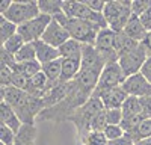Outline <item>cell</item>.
<instances>
[{"label":"cell","mask_w":151,"mask_h":145,"mask_svg":"<svg viewBox=\"0 0 151 145\" xmlns=\"http://www.w3.org/2000/svg\"><path fill=\"white\" fill-rule=\"evenodd\" d=\"M2 101L14 109L23 124L29 126H35V119L45 109L44 98L35 97L26 91H20L14 86L2 88Z\"/></svg>","instance_id":"1"},{"label":"cell","mask_w":151,"mask_h":145,"mask_svg":"<svg viewBox=\"0 0 151 145\" xmlns=\"http://www.w3.org/2000/svg\"><path fill=\"white\" fill-rule=\"evenodd\" d=\"M103 111H104V106L101 100L94 95L68 118V121L73 123L76 130H77V136L80 141H83L91 133V126L94 123V119Z\"/></svg>","instance_id":"2"},{"label":"cell","mask_w":151,"mask_h":145,"mask_svg":"<svg viewBox=\"0 0 151 145\" xmlns=\"http://www.w3.org/2000/svg\"><path fill=\"white\" fill-rule=\"evenodd\" d=\"M53 20H56L59 24H62L68 30L73 39L79 41L83 45H94L97 36H98V32L101 30V27L95 26V24H92L89 21L79 20V18H70L64 12H60L56 17H53Z\"/></svg>","instance_id":"3"},{"label":"cell","mask_w":151,"mask_h":145,"mask_svg":"<svg viewBox=\"0 0 151 145\" xmlns=\"http://www.w3.org/2000/svg\"><path fill=\"white\" fill-rule=\"evenodd\" d=\"M132 15V2H127V0H110L106 3V8L103 11V17L109 29L116 33L124 30Z\"/></svg>","instance_id":"4"},{"label":"cell","mask_w":151,"mask_h":145,"mask_svg":"<svg viewBox=\"0 0 151 145\" xmlns=\"http://www.w3.org/2000/svg\"><path fill=\"white\" fill-rule=\"evenodd\" d=\"M40 14L41 11L40 6H38V2H35V0H23V2H12L8 12L0 17H5L6 20L12 21L17 26H21V24H26L30 20L36 18Z\"/></svg>","instance_id":"5"},{"label":"cell","mask_w":151,"mask_h":145,"mask_svg":"<svg viewBox=\"0 0 151 145\" xmlns=\"http://www.w3.org/2000/svg\"><path fill=\"white\" fill-rule=\"evenodd\" d=\"M62 11L64 14L70 18H79V20H85V21H89L95 26L106 29L109 27L107 23L103 17V14H97V12L91 11L83 2H74V0H65L64 5H62Z\"/></svg>","instance_id":"6"},{"label":"cell","mask_w":151,"mask_h":145,"mask_svg":"<svg viewBox=\"0 0 151 145\" xmlns=\"http://www.w3.org/2000/svg\"><path fill=\"white\" fill-rule=\"evenodd\" d=\"M125 79H127V76H125V72L122 71L118 60L107 62L106 67L101 71V76H100L95 94L101 92V91H106V89H110V88L122 86V83L125 82Z\"/></svg>","instance_id":"7"},{"label":"cell","mask_w":151,"mask_h":145,"mask_svg":"<svg viewBox=\"0 0 151 145\" xmlns=\"http://www.w3.org/2000/svg\"><path fill=\"white\" fill-rule=\"evenodd\" d=\"M52 17L45 15V14H40L36 18L30 20L26 24H21L18 26V33L24 38L26 42H36L42 38L44 32L47 30L48 24L52 23Z\"/></svg>","instance_id":"8"},{"label":"cell","mask_w":151,"mask_h":145,"mask_svg":"<svg viewBox=\"0 0 151 145\" xmlns=\"http://www.w3.org/2000/svg\"><path fill=\"white\" fill-rule=\"evenodd\" d=\"M148 59V55L145 52V48L142 47V44H139V47H136L134 50L125 53L124 56H121L118 59V62L122 68V71L125 72V76L130 77L133 74H137V72H141L144 64L147 62Z\"/></svg>","instance_id":"9"},{"label":"cell","mask_w":151,"mask_h":145,"mask_svg":"<svg viewBox=\"0 0 151 145\" xmlns=\"http://www.w3.org/2000/svg\"><path fill=\"white\" fill-rule=\"evenodd\" d=\"M115 44H116V32L106 27V29H101L98 32V36H97L94 45L104 56V59L107 62H113V60H118Z\"/></svg>","instance_id":"10"},{"label":"cell","mask_w":151,"mask_h":145,"mask_svg":"<svg viewBox=\"0 0 151 145\" xmlns=\"http://www.w3.org/2000/svg\"><path fill=\"white\" fill-rule=\"evenodd\" d=\"M122 89L127 92L129 97H136V98L151 97V83L142 76V72H137L125 79V82L122 83Z\"/></svg>","instance_id":"11"},{"label":"cell","mask_w":151,"mask_h":145,"mask_svg":"<svg viewBox=\"0 0 151 145\" xmlns=\"http://www.w3.org/2000/svg\"><path fill=\"white\" fill-rule=\"evenodd\" d=\"M68 39H71L68 30L62 24H59L56 20H52V23L48 24L47 30L44 32L42 38H41V41L50 44L52 47H56V48L62 47Z\"/></svg>","instance_id":"12"},{"label":"cell","mask_w":151,"mask_h":145,"mask_svg":"<svg viewBox=\"0 0 151 145\" xmlns=\"http://www.w3.org/2000/svg\"><path fill=\"white\" fill-rule=\"evenodd\" d=\"M95 97H98L101 100L104 109H121L124 101L127 100V92L122 89V86H116V88H110L101 92L94 94Z\"/></svg>","instance_id":"13"},{"label":"cell","mask_w":151,"mask_h":145,"mask_svg":"<svg viewBox=\"0 0 151 145\" xmlns=\"http://www.w3.org/2000/svg\"><path fill=\"white\" fill-rule=\"evenodd\" d=\"M107 60L100 53L95 45H83L82 50V68H104Z\"/></svg>","instance_id":"14"},{"label":"cell","mask_w":151,"mask_h":145,"mask_svg":"<svg viewBox=\"0 0 151 145\" xmlns=\"http://www.w3.org/2000/svg\"><path fill=\"white\" fill-rule=\"evenodd\" d=\"M35 48H36V60L40 62L41 65H45L48 62H53V60L60 59V53H59V48L52 47L50 44L44 42V41H36L33 42Z\"/></svg>","instance_id":"15"},{"label":"cell","mask_w":151,"mask_h":145,"mask_svg":"<svg viewBox=\"0 0 151 145\" xmlns=\"http://www.w3.org/2000/svg\"><path fill=\"white\" fill-rule=\"evenodd\" d=\"M0 119H2V124L8 126L12 131H15V133H18L20 128L23 127V123L18 118V115L15 113V111L5 101L0 103Z\"/></svg>","instance_id":"16"},{"label":"cell","mask_w":151,"mask_h":145,"mask_svg":"<svg viewBox=\"0 0 151 145\" xmlns=\"http://www.w3.org/2000/svg\"><path fill=\"white\" fill-rule=\"evenodd\" d=\"M125 35L129 36V38L137 41V42H144V39L147 38V29L144 27V24L141 23V18L139 17H136V15H132V18L129 20L127 23V26L124 27L122 30Z\"/></svg>","instance_id":"17"},{"label":"cell","mask_w":151,"mask_h":145,"mask_svg":"<svg viewBox=\"0 0 151 145\" xmlns=\"http://www.w3.org/2000/svg\"><path fill=\"white\" fill-rule=\"evenodd\" d=\"M62 59V57H60ZM82 70V60L79 59H62V83H70L73 82Z\"/></svg>","instance_id":"18"},{"label":"cell","mask_w":151,"mask_h":145,"mask_svg":"<svg viewBox=\"0 0 151 145\" xmlns=\"http://www.w3.org/2000/svg\"><path fill=\"white\" fill-rule=\"evenodd\" d=\"M82 50L83 44H80L76 39H68L62 47H59V53L62 59H79L82 60Z\"/></svg>","instance_id":"19"},{"label":"cell","mask_w":151,"mask_h":145,"mask_svg":"<svg viewBox=\"0 0 151 145\" xmlns=\"http://www.w3.org/2000/svg\"><path fill=\"white\" fill-rule=\"evenodd\" d=\"M141 42H137L132 38H129L124 32H119L116 33V44H115V48H116V55H118V59L121 56H124L125 53H129L132 50H134L136 47H139Z\"/></svg>","instance_id":"20"},{"label":"cell","mask_w":151,"mask_h":145,"mask_svg":"<svg viewBox=\"0 0 151 145\" xmlns=\"http://www.w3.org/2000/svg\"><path fill=\"white\" fill-rule=\"evenodd\" d=\"M35 136H36L35 126L23 124V127L17 133V139H15L14 145H33L35 144Z\"/></svg>","instance_id":"21"},{"label":"cell","mask_w":151,"mask_h":145,"mask_svg":"<svg viewBox=\"0 0 151 145\" xmlns=\"http://www.w3.org/2000/svg\"><path fill=\"white\" fill-rule=\"evenodd\" d=\"M42 71L52 83H59L60 76H62V59H58V60L42 65Z\"/></svg>","instance_id":"22"},{"label":"cell","mask_w":151,"mask_h":145,"mask_svg":"<svg viewBox=\"0 0 151 145\" xmlns=\"http://www.w3.org/2000/svg\"><path fill=\"white\" fill-rule=\"evenodd\" d=\"M62 5H64V2H60V0H40L38 2L41 14L50 15L52 18L60 14V12H64L62 11Z\"/></svg>","instance_id":"23"},{"label":"cell","mask_w":151,"mask_h":145,"mask_svg":"<svg viewBox=\"0 0 151 145\" xmlns=\"http://www.w3.org/2000/svg\"><path fill=\"white\" fill-rule=\"evenodd\" d=\"M127 135L132 138L133 142H137V141H142V139L151 138V119H144L142 123L137 126L134 130L129 131Z\"/></svg>","instance_id":"24"},{"label":"cell","mask_w":151,"mask_h":145,"mask_svg":"<svg viewBox=\"0 0 151 145\" xmlns=\"http://www.w3.org/2000/svg\"><path fill=\"white\" fill-rule=\"evenodd\" d=\"M121 111H122L124 118H132V116H136V115H141V101H139V98H136V97H127V100L124 101Z\"/></svg>","instance_id":"25"},{"label":"cell","mask_w":151,"mask_h":145,"mask_svg":"<svg viewBox=\"0 0 151 145\" xmlns=\"http://www.w3.org/2000/svg\"><path fill=\"white\" fill-rule=\"evenodd\" d=\"M17 64H26V62H32L36 60V48L33 42H26L23 45V48L15 55Z\"/></svg>","instance_id":"26"},{"label":"cell","mask_w":151,"mask_h":145,"mask_svg":"<svg viewBox=\"0 0 151 145\" xmlns=\"http://www.w3.org/2000/svg\"><path fill=\"white\" fill-rule=\"evenodd\" d=\"M15 33H18L17 24L6 20L5 17H0V41H2V44L6 42L11 36H14Z\"/></svg>","instance_id":"27"},{"label":"cell","mask_w":151,"mask_h":145,"mask_svg":"<svg viewBox=\"0 0 151 145\" xmlns=\"http://www.w3.org/2000/svg\"><path fill=\"white\" fill-rule=\"evenodd\" d=\"M14 71H18V72H21V74H24L26 77L32 79L33 76L38 74V72L42 71V65L38 62V60H32V62H26V64H17Z\"/></svg>","instance_id":"28"},{"label":"cell","mask_w":151,"mask_h":145,"mask_svg":"<svg viewBox=\"0 0 151 145\" xmlns=\"http://www.w3.org/2000/svg\"><path fill=\"white\" fill-rule=\"evenodd\" d=\"M26 44V41H24V38L20 35V33H15L14 36H11V38L6 41V42H3L2 44V48H5V50H8L9 53H12V55H17L21 48H23V45Z\"/></svg>","instance_id":"29"},{"label":"cell","mask_w":151,"mask_h":145,"mask_svg":"<svg viewBox=\"0 0 151 145\" xmlns=\"http://www.w3.org/2000/svg\"><path fill=\"white\" fill-rule=\"evenodd\" d=\"M83 145H107L109 141L106 138L104 133H100V131H91L83 141Z\"/></svg>","instance_id":"30"},{"label":"cell","mask_w":151,"mask_h":145,"mask_svg":"<svg viewBox=\"0 0 151 145\" xmlns=\"http://www.w3.org/2000/svg\"><path fill=\"white\" fill-rule=\"evenodd\" d=\"M15 139H17L15 131H12L5 124H0V142H2V145H14Z\"/></svg>","instance_id":"31"},{"label":"cell","mask_w":151,"mask_h":145,"mask_svg":"<svg viewBox=\"0 0 151 145\" xmlns=\"http://www.w3.org/2000/svg\"><path fill=\"white\" fill-rule=\"evenodd\" d=\"M11 86H14V88L20 89V91H27V88H29V77H26L24 74H21V72H18V71H14Z\"/></svg>","instance_id":"32"},{"label":"cell","mask_w":151,"mask_h":145,"mask_svg":"<svg viewBox=\"0 0 151 145\" xmlns=\"http://www.w3.org/2000/svg\"><path fill=\"white\" fill-rule=\"evenodd\" d=\"M150 9H151V0H134V2H132V12L136 17L144 15Z\"/></svg>","instance_id":"33"},{"label":"cell","mask_w":151,"mask_h":145,"mask_svg":"<svg viewBox=\"0 0 151 145\" xmlns=\"http://www.w3.org/2000/svg\"><path fill=\"white\" fill-rule=\"evenodd\" d=\"M104 113H106V119H107V124H115V126H121L122 123V111L121 109H104Z\"/></svg>","instance_id":"34"},{"label":"cell","mask_w":151,"mask_h":145,"mask_svg":"<svg viewBox=\"0 0 151 145\" xmlns=\"http://www.w3.org/2000/svg\"><path fill=\"white\" fill-rule=\"evenodd\" d=\"M0 65H5V67H9L12 70H15L17 67V59H15V55L9 53L5 48H0Z\"/></svg>","instance_id":"35"},{"label":"cell","mask_w":151,"mask_h":145,"mask_svg":"<svg viewBox=\"0 0 151 145\" xmlns=\"http://www.w3.org/2000/svg\"><path fill=\"white\" fill-rule=\"evenodd\" d=\"M104 135L107 138V141H115L118 138H122L125 135V131L121 126H115V124H109L104 130Z\"/></svg>","instance_id":"36"},{"label":"cell","mask_w":151,"mask_h":145,"mask_svg":"<svg viewBox=\"0 0 151 145\" xmlns=\"http://www.w3.org/2000/svg\"><path fill=\"white\" fill-rule=\"evenodd\" d=\"M12 74H14V70L2 65L0 67V83H2V88H9L11 82H12Z\"/></svg>","instance_id":"37"},{"label":"cell","mask_w":151,"mask_h":145,"mask_svg":"<svg viewBox=\"0 0 151 145\" xmlns=\"http://www.w3.org/2000/svg\"><path fill=\"white\" fill-rule=\"evenodd\" d=\"M109 124H107V119H106V113H104V111L100 113L95 119H94V123H92V126H91V131H100V133H104V130H106V127H107Z\"/></svg>","instance_id":"38"},{"label":"cell","mask_w":151,"mask_h":145,"mask_svg":"<svg viewBox=\"0 0 151 145\" xmlns=\"http://www.w3.org/2000/svg\"><path fill=\"white\" fill-rule=\"evenodd\" d=\"M83 3L91 11L97 12V14H103V11H104L107 2H104V0H83Z\"/></svg>","instance_id":"39"},{"label":"cell","mask_w":151,"mask_h":145,"mask_svg":"<svg viewBox=\"0 0 151 145\" xmlns=\"http://www.w3.org/2000/svg\"><path fill=\"white\" fill-rule=\"evenodd\" d=\"M141 101V113L145 119H151V97L139 98Z\"/></svg>","instance_id":"40"},{"label":"cell","mask_w":151,"mask_h":145,"mask_svg":"<svg viewBox=\"0 0 151 145\" xmlns=\"http://www.w3.org/2000/svg\"><path fill=\"white\" fill-rule=\"evenodd\" d=\"M107 145H134V142L132 141V138L127 135V133H125L122 138H118L115 141H109Z\"/></svg>","instance_id":"41"},{"label":"cell","mask_w":151,"mask_h":145,"mask_svg":"<svg viewBox=\"0 0 151 145\" xmlns=\"http://www.w3.org/2000/svg\"><path fill=\"white\" fill-rule=\"evenodd\" d=\"M141 72H142V76H144L150 83H151V56L147 59V62L144 64V67H142Z\"/></svg>","instance_id":"42"},{"label":"cell","mask_w":151,"mask_h":145,"mask_svg":"<svg viewBox=\"0 0 151 145\" xmlns=\"http://www.w3.org/2000/svg\"><path fill=\"white\" fill-rule=\"evenodd\" d=\"M141 18V23L144 24V27L147 29V32H151V9L147 11L144 15L139 17Z\"/></svg>","instance_id":"43"},{"label":"cell","mask_w":151,"mask_h":145,"mask_svg":"<svg viewBox=\"0 0 151 145\" xmlns=\"http://www.w3.org/2000/svg\"><path fill=\"white\" fill-rule=\"evenodd\" d=\"M142 44V47L145 48V52H147V55H148V57L151 56V32H148V35H147V38L144 39V42H141Z\"/></svg>","instance_id":"44"},{"label":"cell","mask_w":151,"mask_h":145,"mask_svg":"<svg viewBox=\"0 0 151 145\" xmlns=\"http://www.w3.org/2000/svg\"><path fill=\"white\" fill-rule=\"evenodd\" d=\"M11 5H12V2H11V0H3V2L0 3V15L6 14V12H8V9L11 8Z\"/></svg>","instance_id":"45"},{"label":"cell","mask_w":151,"mask_h":145,"mask_svg":"<svg viewBox=\"0 0 151 145\" xmlns=\"http://www.w3.org/2000/svg\"><path fill=\"white\" fill-rule=\"evenodd\" d=\"M134 145H151V138H147V139H142V141H137V142H134Z\"/></svg>","instance_id":"46"}]
</instances>
